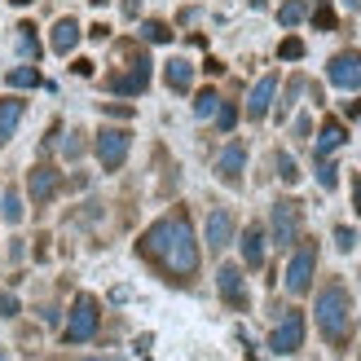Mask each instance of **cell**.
<instances>
[{"label": "cell", "mask_w": 361, "mask_h": 361, "mask_svg": "<svg viewBox=\"0 0 361 361\" xmlns=\"http://www.w3.org/2000/svg\"><path fill=\"white\" fill-rule=\"evenodd\" d=\"M137 247H141V256L154 260L172 282H190L198 274V243H194V229H190L185 212H172L159 225H150Z\"/></svg>", "instance_id": "cell-1"}, {"label": "cell", "mask_w": 361, "mask_h": 361, "mask_svg": "<svg viewBox=\"0 0 361 361\" xmlns=\"http://www.w3.org/2000/svg\"><path fill=\"white\" fill-rule=\"evenodd\" d=\"M317 326H322V335L331 339V344L339 348V344H348V335H353V300H348V286H339V282H331V286H322L317 291Z\"/></svg>", "instance_id": "cell-2"}, {"label": "cell", "mask_w": 361, "mask_h": 361, "mask_svg": "<svg viewBox=\"0 0 361 361\" xmlns=\"http://www.w3.org/2000/svg\"><path fill=\"white\" fill-rule=\"evenodd\" d=\"M97 322H102L97 295H75V309H71V322H66V344H84V339H93Z\"/></svg>", "instance_id": "cell-3"}, {"label": "cell", "mask_w": 361, "mask_h": 361, "mask_svg": "<svg viewBox=\"0 0 361 361\" xmlns=\"http://www.w3.org/2000/svg\"><path fill=\"white\" fill-rule=\"evenodd\" d=\"M300 221H304V212H300V203H291V198H282V203H274V243L278 247H291L295 238H300Z\"/></svg>", "instance_id": "cell-4"}, {"label": "cell", "mask_w": 361, "mask_h": 361, "mask_svg": "<svg viewBox=\"0 0 361 361\" xmlns=\"http://www.w3.org/2000/svg\"><path fill=\"white\" fill-rule=\"evenodd\" d=\"M300 344H304V313H286L274 326V335H269V348H274L278 357H291Z\"/></svg>", "instance_id": "cell-5"}, {"label": "cell", "mask_w": 361, "mask_h": 361, "mask_svg": "<svg viewBox=\"0 0 361 361\" xmlns=\"http://www.w3.org/2000/svg\"><path fill=\"white\" fill-rule=\"evenodd\" d=\"M97 159H102L106 172H115L123 159H128V133L123 128H102L97 133Z\"/></svg>", "instance_id": "cell-6"}, {"label": "cell", "mask_w": 361, "mask_h": 361, "mask_svg": "<svg viewBox=\"0 0 361 361\" xmlns=\"http://www.w3.org/2000/svg\"><path fill=\"white\" fill-rule=\"evenodd\" d=\"M313 269H317V247H300V256L286 269V291L291 295H304L313 286Z\"/></svg>", "instance_id": "cell-7"}, {"label": "cell", "mask_w": 361, "mask_h": 361, "mask_svg": "<svg viewBox=\"0 0 361 361\" xmlns=\"http://www.w3.org/2000/svg\"><path fill=\"white\" fill-rule=\"evenodd\" d=\"M326 75H331V84L335 88H348V93H353V88H361V53H335V58H331V66H326Z\"/></svg>", "instance_id": "cell-8"}, {"label": "cell", "mask_w": 361, "mask_h": 361, "mask_svg": "<svg viewBox=\"0 0 361 361\" xmlns=\"http://www.w3.org/2000/svg\"><path fill=\"white\" fill-rule=\"evenodd\" d=\"M216 286H221V295H225L229 309H247V282H243V269L238 264H221Z\"/></svg>", "instance_id": "cell-9"}, {"label": "cell", "mask_w": 361, "mask_h": 361, "mask_svg": "<svg viewBox=\"0 0 361 361\" xmlns=\"http://www.w3.org/2000/svg\"><path fill=\"white\" fill-rule=\"evenodd\" d=\"M146 84H150V62L137 53V62H133V71L128 75H115L111 80V88L115 93H128V97H137V93H146Z\"/></svg>", "instance_id": "cell-10"}, {"label": "cell", "mask_w": 361, "mask_h": 361, "mask_svg": "<svg viewBox=\"0 0 361 361\" xmlns=\"http://www.w3.org/2000/svg\"><path fill=\"white\" fill-rule=\"evenodd\" d=\"M229 238H233V216H229L225 207H216V212L207 216V247H212V251H225Z\"/></svg>", "instance_id": "cell-11"}, {"label": "cell", "mask_w": 361, "mask_h": 361, "mask_svg": "<svg viewBox=\"0 0 361 361\" xmlns=\"http://www.w3.org/2000/svg\"><path fill=\"white\" fill-rule=\"evenodd\" d=\"M274 93H278V75H264L256 88H251L247 115H251V119H264V115H269V106H274Z\"/></svg>", "instance_id": "cell-12"}, {"label": "cell", "mask_w": 361, "mask_h": 361, "mask_svg": "<svg viewBox=\"0 0 361 361\" xmlns=\"http://www.w3.org/2000/svg\"><path fill=\"white\" fill-rule=\"evenodd\" d=\"M243 164H247V146H243V141H233V146L221 154V164H216V172H221V180H229V185H238Z\"/></svg>", "instance_id": "cell-13"}, {"label": "cell", "mask_w": 361, "mask_h": 361, "mask_svg": "<svg viewBox=\"0 0 361 361\" xmlns=\"http://www.w3.org/2000/svg\"><path fill=\"white\" fill-rule=\"evenodd\" d=\"M27 185H31V198H35V203H49V198L58 194V172H53V168H31Z\"/></svg>", "instance_id": "cell-14"}, {"label": "cell", "mask_w": 361, "mask_h": 361, "mask_svg": "<svg viewBox=\"0 0 361 361\" xmlns=\"http://www.w3.org/2000/svg\"><path fill=\"white\" fill-rule=\"evenodd\" d=\"M344 141H348V133H344V123H339V119H326V123H322V133H317V159H326L331 150H339V146H344Z\"/></svg>", "instance_id": "cell-15"}, {"label": "cell", "mask_w": 361, "mask_h": 361, "mask_svg": "<svg viewBox=\"0 0 361 361\" xmlns=\"http://www.w3.org/2000/svg\"><path fill=\"white\" fill-rule=\"evenodd\" d=\"M53 53H71V49H75L80 44V23H75V18H58V23H53Z\"/></svg>", "instance_id": "cell-16"}, {"label": "cell", "mask_w": 361, "mask_h": 361, "mask_svg": "<svg viewBox=\"0 0 361 361\" xmlns=\"http://www.w3.org/2000/svg\"><path fill=\"white\" fill-rule=\"evenodd\" d=\"M243 260H247V269H260L264 264V229L260 225H251L243 233Z\"/></svg>", "instance_id": "cell-17"}, {"label": "cell", "mask_w": 361, "mask_h": 361, "mask_svg": "<svg viewBox=\"0 0 361 361\" xmlns=\"http://www.w3.org/2000/svg\"><path fill=\"white\" fill-rule=\"evenodd\" d=\"M164 75H168V88H172V93H190V84H194V66H190L185 58H172Z\"/></svg>", "instance_id": "cell-18"}, {"label": "cell", "mask_w": 361, "mask_h": 361, "mask_svg": "<svg viewBox=\"0 0 361 361\" xmlns=\"http://www.w3.org/2000/svg\"><path fill=\"white\" fill-rule=\"evenodd\" d=\"M23 111H27V106L18 102V97H5V102H0V141L13 137V128L23 123Z\"/></svg>", "instance_id": "cell-19"}, {"label": "cell", "mask_w": 361, "mask_h": 361, "mask_svg": "<svg viewBox=\"0 0 361 361\" xmlns=\"http://www.w3.org/2000/svg\"><path fill=\"white\" fill-rule=\"evenodd\" d=\"M18 53H23V58H40V44H35V27L31 23L18 27Z\"/></svg>", "instance_id": "cell-20"}, {"label": "cell", "mask_w": 361, "mask_h": 361, "mask_svg": "<svg viewBox=\"0 0 361 361\" xmlns=\"http://www.w3.org/2000/svg\"><path fill=\"white\" fill-rule=\"evenodd\" d=\"M5 80H9V88H35V84H40V75H35V66H13Z\"/></svg>", "instance_id": "cell-21"}, {"label": "cell", "mask_w": 361, "mask_h": 361, "mask_svg": "<svg viewBox=\"0 0 361 361\" xmlns=\"http://www.w3.org/2000/svg\"><path fill=\"white\" fill-rule=\"evenodd\" d=\"M304 13H309V9H304V0H286V5L278 9V23L282 27H295V23H304Z\"/></svg>", "instance_id": "cell-22"}, {"label": "cell", "mask_w": 361, "mask_h": 361, "mask_svg": "<svg viewBox=\"0 0 361 361\" xmlns=\"http://www.w3.org/2000/svg\"><path fill=\"white\" fill-rule=\"evenodd\" d=\"M0 212H5V221H9V225H18V221H23V212H27V207H23V194L9 190V194H5V203H0Z\"/></svg>", "instance_id": "cell-23"}, {"label": "cell", "mask_w": 361, "mask_h": 361, "mask_svg": "<svg viewBox=\"0 0 361 361\" xmlns=\"http://www.w3.org/2000/svg\"><path fill=\"white\" fill-rule=\"evenodd\" d=\"M216 106H221V97H216L212 88H203V93L194 97V115H198V119H207V115H216Z\"/></svg>", "instance_id": "cell-24"}, {"label": "cell", "mask_w": 361, "mask_h": 361, "mask_svg": "<svg viewBox=\"0 0 361 361\" xmlns=\"http://www.w3.org/2000/svg\"><path fill=\"white\" fill-rule=\"evenodd\" d=\"M278 176L286 180V185H295V180H300V168H295V159H291V154H286V150L278 154Z\"/></svg>", "instance_id": "cell-25"}, {"label": "cell", "mask_w": 361, "mask_h": 361, "mask_svg": "<svg viewBox=\"0 0 361 361\" xmlns=\"http://www.w3.org/2000/svg\"><path fill=\"white\" fill-rule=\"evenodd\" d=\"M141 35H146L150 44H168V40H172V31H168L164 23H146V27H141Z\"/></svg>", "instance_id": "cell-26"}, {"label": "cell", "mask_w": 361, "mask_h": 361, "mask_svg": "<svg viewBox=\"0 0 361 361\" xmlns=\"http://www.w3.org/2000/svg\"><path fill=\"white\" fill-rule=\"evenodd\" d=\"M317 180H322V190H335V185H339V168L322 159V168H317Z\"/></svg>", "instance_id": "cell-27"}, {"label": "cell", "mask_w": 361, "mask_h": 361, "mask_svg": "<svg viewBox=\"0 0 361 361\" xmlns=\"http://www.w3.org/2000/svg\"><path fill=\"white\" fill-rule=\"evenodd\" d=\"M313 23H317V31H331V27H335V9H331V5H317V9H313Z\"/></svg>", "instance_id": "cell-28"}, {"label": "cell", "mask_w": 361, "mask_h": 361, "mask_svg": "<svg viewBox=\"0 0 361 361\" xmlns=\"http://www.w3.org/2000/svg\"><path fill=\"white\" fill-rule=\"evenodd\" d=\"M278 53H282L286 62H295V58H304V44H300L295 35H291V40H282V49H278Z\"/></svg>", "instance_id": "cell-29"}, {"label": "cell", "mask_w": 361, "mask_h": 361, "mask_svg": "<svg viewBox=\"0 0 361 361\" xmlns=\"http://www.w3.org/2000/svg\"><path fill=\"white\" fill-rule=\"evenodd\" d=\"M335 243H339V251H353V247H357V233H353L348 225H339V229H335Z\"/></svg>", "instance_id": "cell-30"}, {"label": "cell", "mask_w": 361, "mask_h": 361, "mask_svg": "<svg viewBox=\"0 0 361 361\" xmlns=\"http://www.w3.org/2000/svg\"><path fill=\"white\" fill-rule=\"evenodd\" d=\"M216 119H221V128L229 133L233 123H238V111H233V106H216Z\"/></svg>", "instance_id": "cell-31"}, {"label": "cell", "mask_w": 361, "mask_h": 361, "mask_svg": "<svg viewBox=\"0 0 361 361\" xmlns=\"http://www.w3.org/2000/svg\"><path fill=\"white\" fill-rule=\"evenodd\" d=\"M13 313H18V300L9 291H0V317H13Z\"/></svg>", "instance_id": "cell-32"}, {"label": "cell", "mask_w": 361, "mask_h": 361, "mask_svg": "<svg viewBox=\"0 0 361 361\" xmlns=\"http://www.w3.org/2000/svg\"><path fill=\"white\" fill-rule=\"evenodd\" d=\"M141 13V0H123V18H137Z\"/></svg>", "instance_id": "cell-33"}, {"label": "cell", "mask_w": 361, "mask_h": 361, "mask_svg": "<svg viewBox=\"0 0 361 361\" xmlns=\"http://www.w3.org/2000/svg\"><path fill=\"white\" fill-rule=\"evenodd\" d=\"M353 198H357V212H361V180H353Z\"/></svg>", "instance_id": "cell-34"}, {"label": "cell", "mask_w": 361, "mask_h": 361, "mask_svg": "<svg viewBox=\"0 0 361 361\" xmlns=\"http://www.w3.org/2000/svg\"><path fill=\"white\" fill-rule=\"evenodd\" d=\"M93 361H119V357H93Z\"/></svg>", "instance_id": "cell-35"}, {"label": "cell", "mask_w": 361, "mask_h": 361, "mask_svg": "<svg viewBox=\"0 0 361 361\" xmlns=\"http://www.w3.org/2000/svg\"><path fill=\"white\" fill-rule=\"evenodd\" d=\"M0 361H9V353H5V348H0Z\"/></svg>", "instance_id": "cell-36"}, {"label": "cell", "mask_w": 361, "mask_h": 361, "mask_svg": "<svg viewBox=\"0 0 361 361\" xmlns=\"http://www.w3.org/2000/svg\"><path fill=\"white\" fill-rule=\"evenodd\" d=\"M13 5H31V0H13Z\"/></svg>", "instance_id": "cell-37"}]
</instances>
